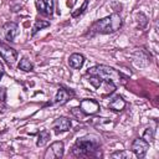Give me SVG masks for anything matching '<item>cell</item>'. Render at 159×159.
<instances>
[{
	"instance_id": "obj_7",
	"label": "cell",
	"mask_w": 159,
	"mask_h": 159,
	"mask_svg": "<svg viewBox=\"0 0 159 159\" xmlns=\"http://www.w3.org/2000/svg\"><path fill=\"white\" fill-rule=\"evenodd\" d=\"M0 55H1V57H2L7 63H10V65L14 63V62L16 61V58H17V51H16L15 48L10 47L9 45L1 42V41H0Z\"/></svg>"
},
{
	"instance_id": "obj_3",
	"label": "cell",
	"mask_w": 159,
	"mask_h": 159,
	"mask_svg": "<svg viewBox=\"0 0 159 159\" xmlns=\"http://www.w3.org/2000/svg\"><path fill=\"white\" fill-rule=\"evenodd\" d=\"M87 73L88 75L98 76L103 81H112V82H119L120 81V77H122L118 71H116L113 67H109V66H106V65L93 66V67L88 68Z\"/></svg>"
},
{
	"instance_id": "obj_8",
	"label": "cell",
	"mask_w": 159,
	"mask_h": 159,
	"mask_svg": "<svg viewBox=\"0 0 159 159\" xmlns=\"http://www.w3.org/2000/svg\"><path fill=\"white\" fill-rule=\"evenodd\" d=\"M73 97H75V92H73L72 89L61 87V88L57 91L56 96H55V103H57V104H60V106H63V104H66V103H67L71 98H73Z\"/></svg>"
},
{
	"instance_id": "obj_2",
	"label": "cell",
	"mask_w": 159,
	"mask_h": 159,
	"mask_svg": "<svg viewBox=\"0 0 159 159\" xmlns=\"http://www.w3.org/2000/svg\"><path fill=\"white\" fill-rule=\"evenodd\" d=\"M99 138L93 134H87L76 140L72 153L75 157H98L99 153Z\"/></svg>"
},
{
	"instance_id": "obj_27",
	"label": "cell",
	"mask_w": 159,
	"mask_h": 159,
	"mask_svg": "<svg viewBox=\"0 0 159 159\" xmlns=\"http://www.w3.org/2000/svg\"><path fill=\"white\" fill-rule=\"evenodd\" d=\"M2 75H4V65H2L1 62H0V80H1Z\"/></svg>"
},
{
	"instance_id": "obj_12",
	"label": "cell",
	"mask_w": 159,
	"mask_h": 159,
	"mask_svg": "<svg viewBox=\"0 0 159 159\" xmlns=\"http://www.w3.org/2000/svg\"><path fill=\"white\" fill-rule=\"evenodd\" d=\"M124 107H125V101H124L120 96H116V97H113V98L111 99V102H109V108L113 109V111H116V112H120V111H123Z\"/></svg>"
},
{
	"instance_id": "obj_24",
	"label": "cell",
	"mask_w": 159,
	"mask_h": 159,
	"mask_svg": "<svg viewBox=\"0 0 159 159\" xmlns=\"http://www.w3.org/2000/svg\"><path fill=\"white\" fill-rule=\"evenodd\" d=\"M36 7L37 11L42 15H46V7H45V0H36Z\"/></svg>"
},
{
	"instance_id": "obj_11",
	"label": "cell",
	"mask_w": 159,
	"mask_h": 159,
	"mask_svg": "<svg viewBox=\"0 0 159 159\" xmlns=\"http://www.w3.org/2000/svg\"><path fill=\"white\" fill-rule=\"evenodd\" d=\"M84 63V56L82 53H72L68 57V65L73 70H80Z\"/></svg>"
},
{
	"instance_id": "obj_20",
	"label": "cell",
	"mask_w": 159,
	"mask_h": 159,
	"mask_svg": "<svg viewBox=\"0 0 159 159\" xmlns=\"http://www.w3.org/2000/svg\"><path fill=\"white\" fill-rule=\"evenodd\" d=\"M87 6H88V0H84V1L82 2V5H81L80 9H77L76 11H72L71 16H72V17H78L80 15H82V14L84 12V10L87 9Z\"/></svg>"
},
{
	"instance_id": "obj_22",
	"label": "cell",
	"mask_w": 159,
	"mask_h": 159,
	"mask_svg": "<svg viewBox=\"0 0 159 159\" xmlns=\"http://www.w3.org/2000/svg\"><path fill=\"white\" fill-rule=\"evenodd\" d=\"M53 0H45V7H46V16H51L53 14Z\"/></svg>"
},
{
	"instance_id": "obj_6",
	"label": "cell",
	"mask_w": 159,
	"mask_h": 159,
	"mask_svg": "<svg viewBox=\"0 0 159 159\" xmlns=\"http://www.w3.org/2000/svg\"><path fill=\"white\" fill-rule=\"evenodd\" d=\"M148 148H149V143H147L143 138H137L132 143V152L137 158H144Z\"/></svg>"
},
{
	"instance_id": "obj_15",
	"label": "cell",
	"mask_w": 159,
	"mask_h": 159,
	"mask_svg": "<svg viewBox=\"0 0 159 159\" xmlns=\"http://www.w3.org/2000/svg\"><path fill=\"white\" fill-rule=\"evenodd\" d=\"M50 26V21H47V20H36V22L34 24V26H32V32H31V35L34 36V35H36L40 30H42V29H45V27H48Z\"/></svg>"
},
{
	"instance_id": "obj_21",
	"label": "cell",
	"mask_w": 159,
	"mask_h": 159,
	"mask_svg": "<svg viewBox=\"0 0 159 159\" xmlns=\"http://www.w3.org/2000/svg\"><path fill=\"white\" fill-rule=\"evenodd\" d=\"M88 82L94 87V88H98L101 86V83L103 82V80L98 76H94V75H89V78H88Z\"/></svg>"
},
{
	"instance_id": "obj_9",
	"label": "cell",
	"mask_w": 159,
	"mask_h": 159,
	"mask_svg": "<svg viewBox=\"0 0 159 159\" xmlns=\"http://www.w3.org/2000/svg\"><path fill=\"white\" fill-rule=\"evenodd\" d=\"M71 120L67 117H58L53 120L52 123V129L55 130V133H62V132H67L71 129Z\"/></svg>"
},
{
	"instance_id": "obj_18",
	"label": "cell",
	"mask_w": 159,
	"mask_h": 159,
	"mask_svg": "<svg viewBox=\"0 0 159 159\" xmlns=\"http://www.w3.org/2000/svg\"><path fill=\"white\" fill-rule=\"evenodd\" d=\"M143 139L147 142V143H152L153 139H154V129L152 127H148L144 133H143Z\"/></svg>"
},
{
	"instance_id": "obj_1",
	"label": "cell",
	"mask_w": 159,
	"mask_h": 159,
	"mask_svg": "<svg viewBox=\"0 0 159 159\" xmlns=\"http://www.w3.org/2000/svg\"><path fill=\"white\" fill-rule=\"evenodd\" d=\"M123 25V20L120 17L119 14L114 12L109 16H106L103 19H99L97 21H94L89 29L88 32L86 34L87 36H94V35H107V34H113L116 31H118Z\"/></svg>"
},
{
	"instance_id": "obj_4",
	"label": "cell",
	"mask_w": 159,
	"mask_h": 159,
	"mask_svg": "<svg viewBox=\"0 0 159 159\" xmlns=\"http://www.w3.org/2000/svg\"><path fill=\"white\" fill-rule=\"evenodd\" d=\"M63 152H65V145L62 142L57 140L53 142L45 152L43 154V159H56V158H62L63 157Z\"/></svg>"
},
{
	"instance_id": "obj_17",
	"label": "cell",
	"mask_w": 159,
	"mask_h": 159,
	"mask_svg": "<svg viewBox=\"0 0 159 159\" xmlns=\"http://www.w3.org/2000/svg\"><path fill=\"white\" fill-rule=\"evenodd\" d=\"M137 22H138V27L139 29H144L148 24V17L143 14V12H138L137 14Z\"/></svg>"
},
{
	"instance_id": "obj_23",
	"label": "cell",
	"mask_w": 159,
	"mask_h": 159,
	"mask_svg": "<svg viewBox=\"0 0 159 159\" xmlns=\"http://www.w3.org/2000/svg\"><path fill=\"white\" fill-rule=\"evenodd\" d=\"M111 157L114 158V159H127V158H130V153H128V152H116Z\"/></svg>"
},
{
	"instance_id": "obj_16",
	"label": "cell",
	"mask_w": 159,
	"mask_h": 159,
	"mask_svg": "<svg viewBox=\"0 0 159 159\" xmlns=\"http://www.w3.org/2000/svg\"><path fill=\"white\" fill-rule=\"evenodd\" d=\"M101 86H103V94H112L117 88L116 83L112 81H103Z\"/></svg>"
},
{
	"instance_id": "obj_19",
	"label": "cell",
	"mask_w": 159,
	"mask_h": 159,
	"mask_svg": "<svg viewBox=\"0 0 159 159\" xmlns=\"http://www.w3.org/2000/svg\"><path fill=\"white\" fill-rule=\"evenodd\" d=\"M71 114L75 116V117L77 118V120H83L84 117H86V114L82 112V109H81L80 107H73V108L71 109Z\"/></svg>"
},
{
	"instance_id": "obj_14",
	"label": "cell",
	"mask_w": 159,
	"mask_h": 159,
	"mask_svg": "<svg viewBox=\"0 0 159 159\" xmlns=\"http://www.w3.org/2000/svg\"><path fill=\"white\" fill-rule=\"evenodd\" d=\"M17 67H19V70H21V71H24V72H31V71L34 70V65H32V62H31L27 57H22V58L20 60Z\"/></svg>"
},
{
	"instance_id": "obj_25",
	"label": "cell",
	"mask_w": 159,
	"mask_h": 159,
	"mask_svg": "<svg viewBox=\"0 0 159 159\" xmlns=\"http://www.w3.org/2000/svg\"><path fill=\"white\" fill-rule=\"evenodd\" d=\"M6 99V88L5 87H0V102H5Z\"/></svg>"
},
{
	"instance_id": "obj_10",
	"label": "cell",
	"mask_w": 159,
	"mask_h": 159,
	"mask_svg": "<svg viewBox=\"0 0 159 159\" xmlns=\"http://www.w3.org/2000/svg\"><path fill=\"white\" fill-rule=\"evenodd\" d=\"M2 31H4V35H5V39L10 42H12L15 40V37L19 35V25L16 22H12V21H9L6 24H4L2 26Z\"/></svg>"
},
{
	"instance_id": "obj_26",
	"label": "cell",
	"mask_w": 159,
	"mask_h": 159,
	"mask_svg": "<svg viewBox=\"0 0 159 159\" xmlns=\"http://www.w3.org/2000/svg\"><path fill=\"white\" fill-rule=\"evenodd\" d=\"M76 1H77V0H67V6H68V7H72V6L76 4Z\"/></svg>"
},
{
	"instance_id": "obj_5",
	"label": "cell",
	"mask_w": 159,
	"mask_h": 159,
	"mask_svg": "<svg viewBox=\"0 0 159 159\" xmlns=\"http://www.w3.org/2000/svg\"><path fill=\"white\" fill-rule=\"evenodd\" d=\"M80 108L82 109V112L86 116H92V114H96V113H98L101 111V106H99L98 101H96L93 98L82 99L80 102Z\"/></svg>"
},
{
	"instance_id": "obj_13",
	"label": "cell",
	"mask_w": 159,
	"mask_h": 159,
	"mask_svg": "<svg viewBox=\"0 0 159 159\" xmlns=\"http://www.w3.org/2000/svg\"><path fill=\"white\" fill-rule=\"evenodd\" d=\"M50 132L47 129H42L37 134V139H36V145L37 147H43L48 140H50Z\"/></svg>"
}]
</instances>
